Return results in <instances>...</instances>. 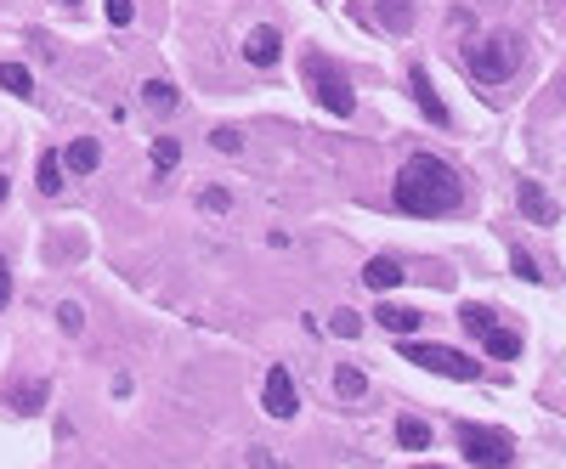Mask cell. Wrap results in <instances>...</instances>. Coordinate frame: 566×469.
<instances>
[{
	"instance_id": "1",
	"label": "cell",
	"mask_w": 566,
	"mask_h": 469,
	"mask_svg": "<svg viewBox=\"0 0 566 469\" xmlns=\"http://www.w3.org/2000/svg\"><path fill=\"white\" fill-rule=\"evenodd\" d=\"M391 198H397L402 215H425L430 221V215H453L459 204H465V181H459L453 165L436 159V153H414V159L397 170Z\"/></svg>"
},
{
	"instance_id": "2",
	"label": "cell",
	"mask_w": 566,
	"mask_h": 469,
	"mask_svg": "<svg viewBox=\"0 0 566 469\" xmlns=\"http://www.w3.org/2000/svg\"><path fill=\"white\" fill-rule=\"evenodd\" d=\"M300 80H306V91L323 102V114H334V119H351V114H357V91H351L346 68L334 63V57H323V51H306V57H300Z\"/></svg>"
},
{
	"instance_id": "3",
	"label": "cell",
	"mask_w": 566,
	"mask_h": 469,
	"mask_svg": "<svg viewBox=\"0 0 566 469\" xmlns=\"http://www.w3.org/2000/svg\"><path fill=\"white\" fill-rule=\"evenodd\" d=\"M521 57H527L521 35H481V40L465 45V68H470L476 85H504L510 74L521 68Z\"/></svg>"
},
{
	"instance_id": "4",
	"label": "cell",
	"mask_w": 566,
	"mask_h": 469,
	"mask_svg": "<svg viewBox=\"0 0 566 469\" xmlns=\"http://www.w3.org/2000/svg\"><path fill=\"white\" fill-rule=\"evenodd\" d=\"M459 453H465L476 469H510L516 464V441H510V430L499 424H459Z\"/></svg>"
},
{
	"instance_id": "5",
	"label": "cell",
	"mask_w": 566,
	"mask_h": 469,
	"mask_svg": "<svg viewBox=\"0 0 566 469\" xmlns=\"http://www.w3.org/2000/svg\"><path fill=\"white\" fill-rule=\"evenodd\" d=\"M402 356L414 362V368H425V374H442V379H459V384L481 379V362H476V356H465V351H453V345H425V340H402Z\"/></svg>"
},
{
	"instance_id": "6",
	"label": "cell",
	"mask_w": 566,
	"mask_h": 469,
	"mask_svg": "<svg viewBox=\"0 0 566 469\" xmlns=\"http://www.w3.org/2000/svg\"><path fill=\"white\" fill-rule=\"evenodd\" d=\"M261 402H267L272 419H295V413H300V396H295L289 368H267V390H261Z\"/></svg>"
},
{
	"instance_id": "7",
	"label": "cell",
	"mask_w": 566,
	"mask_h": 469,
	"mask_svg": "<svg viewBox=\"0 0 566 469\" xmlns=\"http://www.w3.org/2000/svg\"><path fill=\"white\" fill-rule=\"evenodd\" d=\"M408 91H414V102H419V114L430 119V125H448V108H442V96H436V85H430V68H408Z\"/></svg>"
},
{
	"instance_id": "8",
	"label": "cell",
	"mask_w": 566,
	"mask_h": 469,
	"mask_svg": "<svg viewBox=\"0 0 566 469\" xmlns=\"http://www.w3.org/2000/svg\"><path fill=\"white\" fill-rule=\"evenodd\" d=\"M516 204H521V215H527V221H538V226H555V221H561L555 198H550L544 187H538V181H521V187H516Z\"/></svg>"
},
{
	"instance_id": "9",
	"label": "cell",
	"mask_w": 566,
	"mask_h": 469,
	"mask_svg": "<svg viewBox=\"0 0 566 469\" xmlns=\"http://www.w3.org/2000/svg\"><path fill=\"white\" fill-rule=\"evenodd\" d=\"M374 17L385 35H414V0H374Z\"/></svg>"
},
{
	"instance_id": "10",
	"label": "cell",
	"mask_w": 566,
	"mask_h": 469,
	"mask_svg": "<svg viewBox=\"0 0 566 469\" xmlns=\"http://www.w3.org/2000/svg\"><path fill=\"white\" fill-rule=\"evenodd\" d=\"M402 277H408V266H402L397 254H374L369 266H363V283H369V289H397Z\"/></svg>"
},
{
	"instance_id": "11",
	"label": "cell",
	"mask_w": 566,
	"mask_h": 469,
	"mask_svg": "<svg viewBox=\"0 0 566 469\" xmlns=\"http://www.w3.org/2000/svg\"><path fill=\"white\" fill-rule=\"evenodd\" d=\"M278 51H283V40H278V29H267V23L244 40V57H249L255 68H272V63H278Z\"/></svg>"
},
{
	"instance_id": "12",
	"label": "cell",
	"mask_w": 566,
	"mask_h": 469,
	"mask_svg": "<svg viewBox=\"0 0 566 469\" xmlns=\"http://www.w3.org/2000/svg\"><path fill=\"white\" fill-rule=\"evenodd\" d=\"M63 165H68L74 175H91V170L102 165V147H96V136H74V142L63 147Z\"/></svg>"
},
{
	"instance_id": "13",
	"label": "cell",
	"mask_w": 566,
	"mask_h": 469,
	"mask_svg": "<svg viewBox=\"0 0 566 469\" xmlns=\"http://www.w3.org/2000/svg\"><path fill=\"white\" fill-rule=\"evenodd\" d=\"M459 323H465L476 340H487V334L499 328V311H493V305H481V300H470V305H459Z\"/></svg>"
},
{
	"instance_id": "14",
	"label": "cell",
	"mask_w": 566,
	"mask_h": 469,
	"mask_svg": "<svg viewBox=\"0 0 566 469\" xmlns=\"http://www.w3.org/2000/svg\"><path fill=\"white\" fill-rule=\"evenodd\" d=\"M374 317H379V328H391V334H414L419 328V311L414 305H379Z\"/></svg>"
},
{
	"instance_id": "15",
	"label": "cell",
	"mask_w": 566,
	"mask_h": 469,
	"mask_svg": "<svg viewBox=\"0 0 566 469\" xmlns=\"http://www.w3.org/2000/svg\"><path fill=\"white\" fill-rule=\"evenodd\" d=\"M481 351H487V356H499V362H516V356H521V334H510V328H493V334L481 340Z\"/></svg>"
},
{
	"instance_id": "16",
	"label": "cell",
	"mask_w": 566,
	"mask_h": 469,
	"mask_svg": "<svg viewBox=\"0 0 566 469\" xmlns=\"http://www.w3.org/2000/svg\"><path fill=\"white\" fill-rule=\"evenodd\" d=\"M397 447L425 453V447H430V424H425V419H397Z\"/></svg>"
},
{
	"instance_id": "17",
	"label": "cell",
	"mask_w": 566,
	"mask_h": 469,
	"mask_svg": "<svg viewBox=\"0 0 566 469\" xmlns=\"http://www.w3.org/2000/svg\"><path fill=\"white\" fill-rule=\"evenodd\" d=\"M63 170H68L63 153H40V193H45V198L63 193Z\"/></svg>"
},
{
	"instance_id": "18",
	"label": "cell",
	"mask_w": 566,
	"mask_h": 469,
	"mask_svg": "<svg viewBox=\"0 0 566 469\" xmlns=\"http://www.w3.org/2000/svg\"><path fill=\"white\" fill-rule=\"evenodd\" d=\"M142 102H147L153 114H170L182 96H176V85H170V80H147V85H142Z\"/></svg>"
},
{
	"instance_id": "19",
	"label": "cell",
	"mask_w": 566,
	"mask_h": 469,
	"mask_svg": "<svg viewBox=\"0 0 566 469\" xmlns=\"http://www.w3.org/2000/svg\"><path fill=\"white\" fill-rule=\"evenodd\" d=\"M0 85H6L12 96H35V74L23 63H0Z\"/></svg>"
},
{
	"instance_id": "20",
	"label": "cell",
	"mask_w": 566,
	"mask_h": 469,
	"mask_svg": "<svg viewBox=\"0 0 566 469\" xmlns=\"http://www.w3.org/2000/svg\"><path fill=\"white\" fill-rule=\"evenodd\" d=\"M45 396H51L45 384H23V390H12V413H40Z\"/></svg>"
},
{
	"instance_id": "21",
	"label": "cell",
	"mask_w": 566,
	"mask_h": 469,
	"mask_svg": "<svg viewBox=\"0 0 566 469\" xmlns=\"http://www.w3.org/2000/svg\"><path fill=\"white\" fill-rule=\"evenodd\" d=\"M176 165H182V142L159 136V142H153V170H176Z\"/></svg>"
},
{
	"instance_id": "22",
	"label": "cell",
	"mask_w": 566,
	"mask_h": 469,
	"mask_svg": "<svg viewBox=\"0 0 566 469\" xmlns=\"http://www.w3.org/2000/svg\"><path fill=\"white\" fill-rule=\"evenodd\" d=\"M510 272H516L521 283H544V266H538L527 249H510Z\"/></svg>"
},
{
	"instance_id": "23",
	"label": "cell",
	"mask_w": 566,
	"mask_h": 469,
	"mask_svg": "<svg viewBox=\"0 0 566 469\" xmlns=\"http://www.w3.org/2000/svg\"><path fill=\"white\" fill-rule=\"evenodd\" d=\"M334 390H340L346 402H357V396H369V379L357 374V368H340V374H334Z\"/></svg>"
},
{
	"instance_id": "24",
	"label": "cell",
	"mask_w": 566,
	"mask_h": 469,
	"mask_svg": "<svg viewBox=\"0 0 566 469\" xmlns=\"http://www.w3.org/2000/svg\"><path fill=\"white\" fill-rule=\"evenodd\" d=\"M198 210L204 215H227V210H233V193H227V187H204L198 193Z\"/></svg>"
},
{
	"instance_id": "25",
	"label": "cell",
	"mask_w": 566,
	"mask_h": 469,
	"mask_svg": "<svg viewBox=\"0 0 566 469\" xmlns=\"http://www.w3.org/2000/svg\"><path fill=\"white\" fill-rule=\"evenodd\" d=\"M328 328L340 334V340H357V334H363V317H357V311H334V317H328Z\"/></svg>"
},
{
	"instance_id": "26",
	"label": "cell",
	"mask_w": 566,
	"mask_h": 469,
	"mask_svg": "<svg viewBox=\"0 0 566 469\" xmlns=\"http://www.w3.org/2000/svg\"><path fill=\"white\" fill-rule=\"evenodd\" d=\"M210 147H221V153H244V130H233V125L210 130Z\"/></svg>"
},
{
	"instance_id": "27",
	"label": "cell",
	"mask_w": 566,
	"mask_h": 469,
	"mask_svg": "<svg viewBox=\"0 0 566 469\" xmlns=\"http://www.w3.org/2000/svg\"><path fill=\"white\" fill-rule=\"evenodd\" d=\"M102 6H108V23H114V29H125V23L136 17V6H131V0H102Z\"/></svg>"
},
{
	"instance_id": "28",
	"label": "cell",
	"mask_w": 566,
	"mask_h": 469,
	"mask_svg": "<svg viewBox=\"0 0 566 469\" xmlns=\"http://www.w3.org/2000/svg\"><path fill=\"white\" fill-rule=\"evenodd\" d=\"M57 323H63V328L74 334V328H80L86 317H80V305H74V300H63V305H57Z\"/></svg>"
},
{
	"instance_id": "29",
	"label": "cell",
	"mask_w": 566,
	"mask_h": 469,
	"mask_svg": "<svg viewBox=\"0 0 566 469\" xmlns=\"http://www.w3.org/2000/svg\"><path fill=\"white\" fill-rule=\"evenodd\" d=\"M249 469H278V458L267 447H249Z\"/></svg>"
},
{
	"instance_id": "30",
	"label": "cell",
	"mask_w": 566,
	"mask_h": 469,
	"mask_svg": "<svg viewBox=\"0 0 566 469\" xmlns=\"http://www.w3.org/2000/svg\"><path fill=\"white\" fill-rule=\"evenodd\" d=\"M6 300H12V266L0 260V311H6Z\"/></svg>"
},
{
	"instance_id": "31",
	"label": "cell",
	"mask_w": 566,
	"mask_h": 469,
	"mask_svg": "<svg viewBox=\"0 0 566 469\" xmlns=\"http://www.w3.org/2000/svg\"><path fill=\"white\" fill-rule=\"evenodd\" d=\"M0 198H6V175H0Z\"/></svg>"
},
{
	"instance_id": "32",
	"label": "cell",
	"mask_w": 566,
	"mask_h": 469,
	"mask_svg": "<svg viewBox=\"0 0 566 469\" xmlns=\"http://www.w3.org/2000/svg\"><path fill=\"white\" fill-rule=\"evenodd\" d=\"M63 6H80V0H63Z\"/></svg>"
},
{
	"instance_id": "33",
	"label": "cell",
	"mask_w": 566,
	"mask_h": 469,
	"mask_svg": "<svg viewBox=\"0 0 566 469\" xmlns=\"http://www.w3.org/2000/svg\"><path fill=\"white\" fill-rule=\"evenodd\" d=\"M561 96H566V80H561Z\"/></svg>"
},
{
	"instance_id": "34",
	"label": "cell",
	"mask_w": 566,
	"mask_h": 469,
	"mask_svg": "<svg viewBox=\"0 0 566 469\" xmlns=\"http://www.w3.org/2000/svg\"><path fill=\"white\" fill-rule=\"evenodd\" d=\"M419 469H436V464H419Z\"/></svg>"
}]
</instances>
